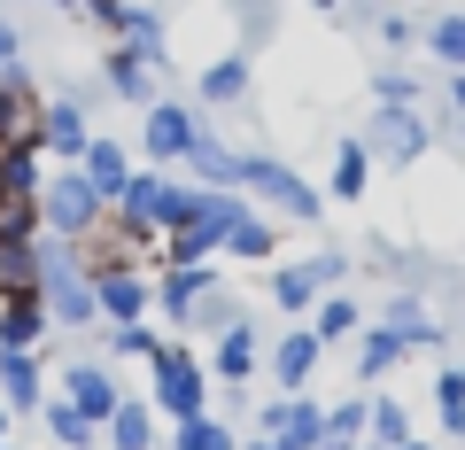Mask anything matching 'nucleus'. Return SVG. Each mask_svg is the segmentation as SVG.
<instances>
[{
	"instance_id": "obj_16",
	"label": "nucleus",
	"mask_w": 465,
	"mask_h": 450,
	"mask_svg": "<svg viewBox=\"0 0 465 450\" xmlns=\"http://www.w3.org/2000/svg\"><path fill=\"white\" fill-rule=\"evenodd\" d=\"M0 404L16 419H32L47 404V373H39V350H0Z\"/></svg>"
},
{
	"instance_id": "obj_42",
	"label": "nucleus",
	"mask_w": 465,
	"mask_h": 450,
	"mask_svg": "<svg viewBox=\"0 0 465 450\" xmlns=\"http://www.w3.org/2000/svg\"><path fill=\"white\" fill-rule=\"evenodd\" d=\"M372 32H381L388 47H403V39H411V16H396V8H381V16H372Z\"/></svg>"
},
{
	"instance_id": "obj_36",
	"label": "nucleus",
	"mask_w": 465,
	"mask_h": 450,
	"mask_svg": "<svg viewBox=\"0 0 465 450\" xmlns=\"http://www.w3.org/2000/svg\"><path fill=\"white\" fill-rule=\"evenodd\" d=\"M372 101H381V109H419V78L396 70V63H381L372 70Z\"/></svg>"
},
{
	"instance_id": "obj_15",
	"label": "nucleus",
	"mask_w": 465,
	"mask_h": 450,
	"mask_svg": "<svg viewBox=\"0 0 465 450\" xmlns=\"http://www.w3.org/2000/svg\"><path fill=\"white\" fill-rule=\"evenodd\" d=\"M249 47H232V55H217V63H202V78H194V109H232V101H249Z\"/></svg>"
},
{
	"instance_id": "obj_49",
	"label": "nucleus",
	"mask_w": 465,
	"mask_h": 450,
	"mask_svg": "<svg viewBox=\"0 0 465 450\" xmlns=\"http://www.w3.org/2000/svg\"><path fill=\"white\" fill-rule=\"evenodd\" d=\"M458 140H465V117H458Z\"/></svg>"
},
{
	"instance_id": "obj_5",
	"label": "nucleus",
	"mask_w": 465,
	"mask_h": 450,
	"mask_svg": "<svg viewBox=\"0 0 465 450\" xmlns=\"http://www.w3.org/2000/svg\"><path fill=\"white\" fill-rule=\"evenodd\" d=\"M148 365H155V404H163L171 419H202L210 412V373H202V357L186 350V342H163Z\"/></svg>"
},
{
	"instance_id": "obj_32",
	"label": "nucleus",
	"mask_w": 465,
	"mask_h": 450,
	"mask_svg": "<svg viewBox=\"0 0 465 450\" xmlns=\"http://www.w3.org/2000/svg\"><path fill=\"white\" fill-rule=\"evenodd\" d=\"M24 287H39V241L0 234V295H24Z\"/></svg>"
},
{
	"instance_id": "obj_29",
	"label": "nucleus",
	"mask_w": 465,
	"mask_h": 450,
	"mask_svg": "<svg viewBox=\"0 0 465 450\" xmlns=\"http://www.w3.org/2000/svg\"><path fill=\"white\" fill-rule=\"evenodd\" d=\"M39 419H47V435H54V450H101V427L78 412L70 396H54V404H39Z\"/></svg>"
},
{
	"instance_id": "obj_14",
	"label": "nucleus",
	"mask_w": 465,
	"mask_h": 450,
	"mask_svg": "<svg viewBox=\"0 0 465 450\" xmlns=\"http://www.w3.org/2000/svg\"><path fill=\"white\" fill-rule=\"evenodd\" d=\"M63 396H70V404H78V412L101 427V419L124 404V388H116V373L101 365V357H70V365H63Z\"/></svg>"
},
{
	"instance_id": "obj_37",
	"label": "nucleus",
	"mask_w": 465,
	"mask_h": 450,
	"mask_svg": "<svg viewBox=\"0 0 465 450\" xmlns=\"http://www.w3.org/2000/svg\"><path fill=\"white\" fill-rule=\"evenodd\" d=\"M372 443H381V450H403V443H411V412H403L396 396H372Z\"/></svg>"
},
{
	"instance_id": "obj_39",
	"label": "nucleus",
	"mask_w": 465,
	"mask_h": 450,
	"mask_svg": "<svg viewBox=\"0 0 465 450\" xmlns=\"http://www.w3.org/2000/svg\"><path fill=\"white\" fill-rule=\"evenodd\" d=\"M155 350H163V334H155L148 318H140V326H109V357H140V365H148Z\"/></svg>"
},
{
	"instance_id": "obj_13",
	"label": "nucleus",
	"mask_w": 465,
	"mask_h": 450,
	"mask_svg": "<svg viewBox=\"0 0 465 450\" xmlns=\"http://www.w3.org/2000/svg\"><path fill=\"white\" fill-rule=\"evenodd\" d=\"M217 287V265H163L155 272V311L171 318V326H194V303Z\"/></svg>"
},
{
	"instance_id": "obj_22",
	"label": "nucleus",
	"mask_w": 465,
	"mask_h": 450,
	"mask_svg": "<svg viewBox=\"0 0 465 450\" xmlns=\"http://www.w3.org/2000/svg\"><path fill=\"white\" fill-rule=\"evenodd\" d=\"M78 171L85 179L101 186V195H109V210H116V195H124V179H133V155H124V140H85V155H78Z\"/></svg>"
},
{
	"instance_id": "obj_7",
	"label": "nucleus",
	"mask_w": 465,
	"mask_h": 450,
	"mask_svg": "<svg viewBox=\"0 0 465 450\" xmlns=\"http://www.w3.org/2000/svg\"><path fill=\"white\" fill-rule=\"evenodd\" d=\"M202 133H210V125H202L194 101H148V109H140V148H148V164H186Z\"/></svg>"
},
{
	"instance_id": "obj_34",
	"label": "nucleus",
	"mask_w": 465,
	"mask_h": 450,
	"mask_svg": "<svg viewBox=\"0 0 465 450\" xmlns=\"http://www.w3.org/2000/svg\"><path fill=\"white\" fill-rule=\"evenodd\" d=\"M171 450H241V443H232V419L202 412V419H179V435H171Z\"/></svg>"
},
{
	"instance_id": "obj_11",
	"label": "nucleus",
	"mask_w": 465,
	"mask_h": 450,
	"mask_svg": "<svg viewBox=\"0 0 465 450\" xmlns=\"http://www.w3.org/2000/svg\"><path fill=\"white\" fill-rule=\"evenodd\" d=\"M256 365H264V326H256V318H241V326H225L210 342V381L217 388H241V396H249Z\"/></svg>"
},
{
	"instance_id": "obj_3",
	"label": "nucleus",
	"mask_w": 465,
	"mask_h": 450,
	"mask_svg": "<svg viewBox=\"0 0 465 450\" xmlns=\"http://www.w3.org/2000/svg\"><path fill=\"white\" fill-rule=\"evenodd\" d=\"M349 280V256L341 249H311V256H295V265H280L264 280V303L280 318H311L318 311V295H333V287Z\"/></svg>"
},
{
	"instance_id": "obj_20",
	"label": "nucleus",
	"mask_w": 465,
	"mask_h": 450,
	"mask_svg": "<svg viewBox=\"0 0 465 450\" xmlns=\"http://www.w3.org/2000/svg\"><path fill=\"white\" fill-rule=\"evenodd\" d=\"M381 326L396 334L403 350H442V326H434V311H427V303L411 295V287H403V295H388V311H381Z\"/></svg>"
},
{
	"instance_id": "obj_27",
	"label": "nucleus",
	"mask_w": 465,
	"mask_h": 450,
	"mask_svg": "<svg viewBox=\"0 0 465 450\" xmlns=\"http://www.w3.org/2000/svg\"><path fill=\"white\" fill-rule=\"evenodd\" d=\"M101 443H109V450H155V412L140 396H124L109 419H101Z\"/></svg>"
},
{
	"instance_id": "obj_28",
	"label": "nucleus",
	"mask_w": 465,
	"mask_h": 450,
	"mask_svg": "<svg viewBox=\"0 0 465 450\" xmlns=\"http://www.w3.org/2000/svg\"><path fill=\"white\" fill-rule=\"evenodd\" d=\"M241 155L249 148H225L217 133H202L194 155H186V171H194V186H241Z\"/></svg>"
},
{
	"instance_id": "obj_24",
	"label": "nucleus",
	"mask_w": 465,
	"mask_h": 450,
	"mask_svg": "<svg viewBox=\"0 0 465 450\" xmlns=\"http://www.w3.org/2000/svg\"><path fill=\"white\" fill-rule=\"evenodd\" d=\"M225 256H232V265H272V256H280V217L249 210V217L225 234Z\"/></svg>"
},
{
	"instance_id": "obj_17",
	"label": "nucleus",
	"mask_w": 465,
	"mask_h": 450,
	"mask_svg": "<svg viewBox=\"0 0 465 450\" xmlns=\"http://www.w3.org/2000/svg\"><path fill=\"white\" fill-rule=\"evenodd\" d=\"M47 303H39V287H24V295H0V350H39L47 342Z\"/></svg>"
},
{
	"instance_id": "obj_43",
	"label": "nucleus",
	"mask_w": 465,
	"mask_h": 450,
	"mask_svg": "<svg viewBox=\"0 0 465 450\" xmlns=\"http://www.w3.org/2000/svg\"><path fill=\"white\" fill-rule=\"evenodd\" d=\"M450 109L465 117V70H450Z\"/></svg>"
},
{
	"instance_id": "obj_48",
	"label": "nucleus",
	"mask_w": 465,
	"mask_h": 450,
	"mask_svg": "<svg viewBox=\"0 0 465 450\" xmlns=\"http://www.w3.org/2000/svg\"><path fill=\"white\" fill-rule=\"evenodd\" d=\"M403 450H434V443H419V435H411V443H403Z\"/></svg>"
},
{
	"instance_id": "obj_46",
	"label": "nucleus",
	"mask_w": 465,
	"mask_h": 450,
	"mask_svg": "<svg viewBox=\"0 0 465 450\" xmlns=\"http://www.w3.org/2000/svg\"><path fill=\"white\" fill-rule=\"evenodd\" d=\"M8 419H16V412H8V404H0V443H8Z\"/></svg>"
},
{
	"instance_id": "obj_25",
	"label": "nucleus",
	"mask_w": 465,
	"mask_h": 450,
	"mask_svg": "<svg viewBox=\"0 0 465 450\" xmlns=\"http://www.w3.org/2000/svg\"><path fill=\"white\" fill-rule=\"evenodd\" d=\"M163 195H171L163 171H133L124 195H116V217H133V225H155V234H163Z\"/></svg>"
},
{
	"instance_id": "obj_47",
	"label": "nucleus",
	"mask_w": 465,
	"mask_h": 450,
	"mask_svg": "<svg viewBox=\"0 0 465 450\" xmlns=\"http://www.w3.org/2000/svg\"><path fill=\"white\" fill-rule=\"evenodd\" d=\"M249 450H287V443H264V435H256V443H249Z\"/></svg>"
},
{
	"instance_id": "obj_41",
	"label": "nucleus",
	"mask_w": 465,
	"mask_h": 450,
	"mask_svg": "<svg viewBox=\"0 0 465 450\" xmlns=\"http://www.w3.org/2000/svg\"><path fill=\"white\" fill-rule=\"evenodd\" d=\"M8 63H24V24L16 16H0V70Z\"/></svg>"
},
{
	"instance_id": "obj_19",
	"label": "nucleus",
	"mask_w": 465,
	"mask_h": 450,
	"mask_svg": "<svg viewBox=\"0 0 465 450\" xmlns=\"http://www.w3.org/2000/svg\"><path fill=\"white\" fill-rule=\"evenodd\" d=\"M101 85H109V101H124V109H148V101H163V94H155V70L140 63L133 47H109V63H101Z\"/></svg>"
},
{
	"instance_id": "obj_12",
	"label": "nucleus",
	"mask_w": 465,
	"mask_h": 450,
	"mask_svg": "<svg viewBox=\"0 0 465 450\" xmlns=\"http://www.w3.org/2000/svg\"><path fill=\"white\" fill-rule=\"evenodd\" d=\"M39 155H54V164H78L85 155V140H94V117H85L70 94H54V101H39Z\"/></svg>"
},
{
	"instance_id": "obj_26",
	"label": "nucleus",
	"mask_w": 465,
	"mask_h": 450,
	"mask_svg": "<svg viewBox=\"0 0 465 450\" xmlns=\"http://www.w3.org/2000/svg\"><path fill=\"white\" fill-rule=\"evenodd\" d=\"M403 357H411V350H403L388 326H365V334H357V388H381Z\"/></svg>"
},
{
	"instance_id": "obj_10",
	"label": "nucleus",
	"mask_w": 465,
	"mask_h": 450,
	"mask_svg": "<svg viewBox=\"0 0 465 450\" xmlns=\"http://www.w3.org/2000/svg\"><path fill=\"white\" fill-rule=\"evenodd\" d=\"M94 295H101V326H140L155 311V272H140V265L94 272Z\"/></svg>"
},
{
	"instance_id": "obj_30",
	"label": "nucleus",
	"mask_w": 465,
	"mask_h": 450,
	"mask_svg": "<svg viewBox=\"0 0 465 450\" xmlns=\"http://www.w3.org/2000/svg\"><path fill=\"white\" fill-rule=\"evenodd\" d=\"M365 186H372V148L333 140V202H365Z\"/></svg>"
},
{
	"instance_id": "obj_45",
	"label": "nucleus",
	"mask_w": 465,
	"mask_h": 450,
	"mask_svg": "<svg viewBox=\"0 0 465 450\" xmlns=\"http://www.w3.org/2000/svg\"><path fill=\"white\" fill-rule=\"evenodd\" d=\"M311 8H318V16H341V8H349V0H311Z\"/></svg>"
},
{
	"instance_id": "obj_6",
	"label": "nucleus",
	"mask_w": 465,
	"mask_h": 450,
	"mask_svg": "<svg viewBox=\"0 0 465 450\" xmlns=\"http://www.w3.org/2000/svg\"><path fill=\"white\" fill-rule=\"evenodd\" d=\"M318 357H326V342L311 334V318L280 326V334L264 342V381H272V396H302V388L318 381Z\"/></svg>"
},
{
	"instance_id": "obj_31",
	"label": "nucleus",
	"mask_w": 465,
	"mask_h": 450,
	"mask_svg": "<svg viewBox=\"0 0 465 450\" xmlns=\"http://www.w3.org/2000/svg\"><path fill=\"white\" fill-rule=\"evenodd\" d=\"M311 334L318 342H349V334H365V311H357V295H341V287H333V295H318V311H311Z\"/></svg>"
},
{
	"instance_id": "obj_4",
	"label": "nucleus",
	"mask_w": 465,
	"mask_h": 450,
	"mask_svg": "<svg viewBox=\"0 0 465 450\" xmlns=\"http://www.w3.org/2000/svg\"><path fill=\"white\" fill-rule=\"evenodd\" d=\"M101 217H109V195H101L78 164H63L47 186H39V225H47L54 241H85Z\"/></svg>"
},
{
	"instance_id": "obj_2",
	"label": "nucleus",
	"mask_w": 465,
	"mask_h": 450,
	"mask_svg": "<svg viewBox=\"0 0 465 450\" xmlns=\"http://www.w3.org/2000/svg\"><path fill=\"white\" fill-rule=\"evenodd\" d=\"M241 195L264 202V217H295V225H318V217H326V195H318L295 164H280V155H264V148L241 155Z\"/></svg>"
},
{
	"instance_id": "obj_18",
	"label": "nucleus",
	"mask_w": 465,
	"mask_h": 450,
	"mask_svg": "<svg viewBox=\"0 0 465 450\" xmlns=\"http://www.w3.org/2000/svg\"><path fill=\"white\" fill-rule=\"evenodd\" d=\"M39 133V94H32V70L8 63L0 70V140H32Z\"/></svg>"
},
{
	"instance_id": "obj_38",
	"label": "nucleus",
	"mask_w": 465,
	"mask_h": 450,
	"mask_svg": "<svg viewBox=\"0 0 465 450\" xmlns=\"http://www.w3.org/2000/svg\"><path fill=\"white\" fill-rule=\"evenodd\" d=\"M419 39H427L450 70H465V16H427V32H419Z\"/></svg>"
},
{
	"instance_id": "obj_1",
	"label": "nucleus",
	"mask_w": 465,
	"mask_h": 450,
	"mask_svg": "<svg viewBox=\"0 0 465 450\" xmlns=\"http://www.w3.org/2000/svg\"><path fill=\"white\" fill-rule=\"evenodd\" d=\"M39 303L54 326H101V295H94V272L78 265V241L39 234Z\"/></svg>"
},
{
	"instance_id": "obj_50",
	"label": "nucleus",
	"mask_w": 465,
	"mask_h": 450,
	"mask_svg": "<svg viewBox=\"0 0 465 450\" xmlns=\"http://www.w3.org/2000/svg\"><path fill=\"white\" fill-rule=\"evenodd\" d=\"M365 450H381V443H365Z\"/></svg>"
},
{
	"instance_id": "obj_51",
	"label": "nucleus",
	"mask_w": 465,
	"mask_h": 450,
	"mask_svg": "<svg viewBox=\"0 0 465 450\" xmlns=\"http://www.w3.org/2000/svg\"><path fill=\"white\" fill-rule=\"evenodd\" d=\"M0 450H8V443H0Z\"/></svg>"
},
{
	"instance_id": "obj_8",
	"label": "nucleus",
	"mask_w": 465,
	"mask_h": 450,
	"mask_svg": "<svg viewBox=\"0 0 465 450\" xmlns=\"http://www.w3.org/2000/svg\"><path fill=\"white\" fill-rule=\"evenodd\" d=\"M372 148V164H388V171H411L419 155L434 148V125L419 117V109H372V125L357 133Z\"/></svg>"
},
{
	"instance_id": "obj_21",
	"label": "nucleus",
	"mask_w": 465,
	"mask_h": 450,
	"mask_svg": "<svg viewBox=\"0 0 465 450\" xmlns=\"http://www.w3.org/2000/svg\"><path fill=\"white\" fill-rule=\"evenodd\" d=\"M116 47H133L155 78L171 70V32H163V16H155V8H140V0H133V16H124V32H116Z\"/></svg>"
},
{
	"instance_id": "obj_9",
	"label": "nucleus",
	"mask_w": 465,
	"mask_h": 450,
	"mask_svg": "<svg viewBox=\"0 0 465 450\" xmlns=\"http://www.w3.org/2000/svg\"><path fill=\"white\" fill-rule=\"evenodd\" d=\"M256 435H264V443H287V450H318V443H326V404H311V396H264V404H256Z\"/></svg>"
},
{
	"instance_id": "obj_40",
	"label": "nucleus",
	"mask_w": 465,
	"mask_h": 450,
	"mask_svg": "<svg viewBox=\"0 0 465 450\" xmlns=\"http://www.w3.org/2000/svg\"><path fill=\"white\" fill-rule=\"evenodd\" d=\"M85 8H94V24H101V32H124V16H133V0H85Z\"/></svg>"
},
{
	"instance_id": "obj_33",
	"label": "nucleus",
	"mask_w": 465,
	"mask_h": 450,
	"mask_svg": "<svg viewBox=\"0 0 465 450\" xmlns=\"http://www.w3.org/2000/svg\"><path fill=\"white\" fill-rule=\"evenodd\" d=\"M241 318H249V303L232 295V287H225V280H217V287H210V295H202V303H194V326H202V334H210V342H217V334H225V326H241Z\"/></svg>"
},
{
	"instance_id": "obj_35",
	"label": "nucleus",
	"mask_w": 465,
	"mask_h": 450,
	"mask_svg": "<svg viewBox=\"0 0 465 450\" xmlns=\"http://www.w3.org/2000/svg\"><path fill=\"white\" fill-rule=\"evenodd\" d=\"M434 412H442V427L465 443V365H442V373H434Z\"/></svg>"
},
{
	"instance_id": "obj_23",
	"label": "nucleus",
	"mask_w": 465,
	"mask_h": 450,
	"mask_svg": "<svg viewBox=\"0 0 465 450\" xmlns=\"http://www.w3.org/2000/svg\"><path fill=\"white\" fill-rule=\"evenodd\" d=\"M365 443H372V396L326 404V443H318V450H365Z\"/></svg>"
},
{
	"instance_id": "obj_44",
	"label": "nucleus",
	"mask_w": 465,
	"mask_h": 450,
	"mask_svg": "<svg viewBox=\"0 0 465 450\" xmlns=\"http://www.w3.org/2000/svg\"><path fill=\"white\" fill-rule=\"evenodd\" d=\"M16 8H70V16H78L85 0H16Z\"/></svg>"
}]
</instances>
